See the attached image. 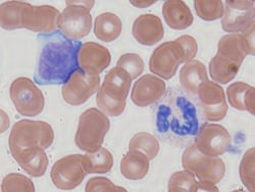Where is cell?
I'll use <instances>...</instances> for the list:
<instances>
[{"label": "cell", "mask_w": 255, "mask_h": 192, "mask_svg": "<svg viewBox=\"0 0 255 192\" xmlns=\"http://www.w3.org/2000/svg\"><path fill=\"white\" fill-rule=\"evenodd\" d=\"M167 187L169 192H197V180L192 172L184 169L171 176Z\"/></svg>", "instance_id": "30"}, {"label": "cell", "mask_w": 255, "mask_h": 192, "mask_svg": "<svg viewBox=\"0 0 255 192\" xmlns=\"http://www.w3.org/2000/svg\"><path fill=\"white\" fill-rule=\"evenodd\" d=\"M132 81L133 79L129 73L116 67L105 75L104 81L100 87L106 95L114 100L126 101L131 89Z\"/></svg>", "instance_id": "18"}, {"label": "cell", "mask_w": 255, "mask_h": 192, "mask_svg": "<svg viewBox=\"0 0 255 192\" xmlns=\"http://www.w3.org/2000/svg\"><path fill=\"white\" fill-rule=\"evenodd\" d=\"M83 165L88 174L108 173L114 166V158L109 149L99 147L83 156Z\"/></svg>", "instance_id": "26"}, {"label": "cell", "mask_w": 255, "mask_h": 192, "mask_svg": "<svg viewBox=\"0 0 255 192\" xmlns=\"http://www.w3.org/2000/svg\"><path fill=\"white\" fill-rule=\"evenodd\" d=\"M96 103L101 112L110 117L121 116L126 109V101H117L106 95L100 87L96 94Z\"/></svg>", "instance_id": "35"}, {"label": "cell", "mask_w": 255, "mask_h": 192, "mask_svg": "<svg viewBox=\"0 0 255 192\" xmlns=\"http://www.w3.org/2000/svg\"><path fill=\"white\" fill-rule=\"evenodd\" d=\"M227 96L232 108L255 115V90L249 84L244 82L231 84L227 88Z\"/></svg>", "instance_id": "22"}, {"label": "cell", "mask_w": 255, "mask_h": 192, "mask_svg": "<svg viewBox=\"0 0 255 192\" xmlns=\"http://www.w3.org/2000/svg\"><path fill=\"white\" fill-rule=\"evenodd\" d=\"M254 169H255V149L251 147L245 152L240 165L239 175L241 182L247 188V190L254 191Z\"/></svg>", "instance_id": "32"}, {"label": "cell", "mask_w": 255, "mask_h": 192, "mask_svg": "<svg viewBox=\"0 0 255 192\" xmlns=\"http://www.w3.org/2000/svg\"><path fill=\"white\" fill-rule=\"evenodd\" d=\"M133 36L138 43L153 46L164 37V28L161 19L151 13H145L136 18L133 25Z\"/></svg>", "instance_id": "17"}, {"label": "cell", "mask_w": 255, "mask_h": 192, "mask_svg": "<svg viewBox=\"0 0 255 192\" xmlns=\"http://www.w3.org/2000/svg\"><path fill=\"white\" fill-rule=\"evenodd\" d=\"M165 92V82L157 76L148 74L136 81L131 98L139 108H146L159 101Z\"/></svg>", "instance_id": "16"}, {"label": "cell", "mask_w": 255, "mask_h": 192, "mask_svg": "<svg viewBox=\"0 0 255 192\" xmlns=\"http://www.w3.org/2000/svg\"><path fill=\"white\" fill-rule=\"evenodd\" d=\"M54 141V131L44 121L20 120L16 122L9 134L8 145L13 159L30 147L49 148Z\"/></svg>", "instance_id": "3"}, {"label": "cell", "mask_w": 255, "mask_h": 192, "mask_svg": "<svg viewBox=\"0 0 255 192\" xmlns=\"http://www.w3.org/2000/svg\"><path fill=\"white\" fill-rule=\"evenodd\" d=\"M201 113L207 121H222L228 112L224 89L209 80L203 82L197 92Z\"/></svg>", "instance_id": "12"}, {"label": "cell", "mask_w": 255, "mask_h": 192, "mask_svg": "<svg viewBox=\"0 0 255 192\" xmlns=\"http://www.w3.org/2000/svg\"><path fill=\"white\" fill-rule=\"evenodd\" d=\"M1 118H2V122H1V132H5L8 127H9V118L8 116L5 114L4 111H1Z\"/></svg>", "instance_id": "41"}, {"label": "cell", "mask_w": 255, "mask_h": 192, "mask_svg": "<svg viewBox=\"0 0 255 192\" xmlns=\"http://www.w3.org/2000/svg\"><path fill=\"white\" fill-rule=\"evenodd\" d=\"M110 50L95 42L83 43L78 52L79 68L86 75L99 76L111 65Z\"/></svg>", "instance_id": "15"}, {"label": "cell", "mask_w": 255, "mask_h": 192, "mask_svg": "<svg viewBox=\"0 0 255 192\" xmlns=\"http://www.w3.org/2000/svg\"><path fill=\"white\" fill-rule=\"evenodd\" d=\"M197 191H206V192H219V188L215 183L208 181H197Z\"/></svg>", "instance_id": "39"}, {"label": "cell", "mask_w": 255, "mask_h": 192, "mask_svg": "<svg viewBox=\"0 0 255 192\" xmlns=\"http://www.w3.org/2000/svg\"><path fill=\"white\" fill-rule=\"evenodd\" d=\"M35 190L32 179L19 173L6 175L1 183V191L3 192H34Z\"/></svg>", "instance_id": "33"}, {"label": "cell", "mask_w": 255, "mask_h": 192, "mask_svg": "<svg viewBox=\"0 0 255 192\" xmlns=\"http://www.w3.org/2000/svg\"><path fill=\"white\" fill-rule=\"evenodd\" d=\"M179 80L185 92L191 95H197L200 85L208 80L204 63L194 59L185 62L180 71Z\"/></svg>", "instance_id": "21"}, {"label": "cell", "mask_w": 255, "mask_h": 192, "mask_svg": "<svg viewBox=\"0 0 255 192\" xmlns=\"http://www.w3.org/2000/svg\"><path fill=\"white\" fill-rule=\"evenodd\" d=\"M254 33H255V23L252 24L246 31L240 34L241 45L246 55L253 56L255 54Z\"/></svg>", "instance_id": "38"}, {"label": "cell", "mask_w": 255, "mask_h": 192, "mask_svg": "<svg viewBox=\"0 0 255 192\" xmlns=\"http://www.w3.org/2000/svg\"><path fill=\"white\" fill-rule=\"evenodd\" d=\"M111 122L103 112L91 108L82 113L79 118L75 135L76 145L83 152H92L101 147Z\"/></svg>", "instance_id": "4"}, {"label": "cell", "mask_w": 255, "mask_h": 192, "mask_svg": "<svg viewBox=\"0 0 255 192\" xmlns=\"http://www.w3.org/2000/svg\"><path fill=\"white\" fill-rule=\"evenodd\" d=\"M255 23L254 1L227 0L224 5L222 29L229 34H241Z\"/></svg>", "instance_id": "10"}, {"label": "cell", "mask_w": 255, "mask_h": 192, "mask_svg": "<svg viewBox=\"0 0 255 192\" xmlns=\"http://www.w3.org/2000/svg\"><path fill=\"white\" fill-rule=\"evenodd\" d=\"M100 88V77L89 76L77 70L62 85L61 95L67 103L78 106L86 102Z\"/></svg>", "instance_id": "11"}, {"label": "cell", "mask_w": 255, "mask_h": 192, "mask_svg": "<svg viewBox=\"0 0 255 192\" xmlns=\"http://www.w3.org/2000/svg\"><path fill=\"white\" fill-rule=\"evenodd\" d=\"M122 33V22L120 17L112 12L99 14L94 22V35L100 41L110 43L117 40Z\"/></svg>", "instance_id": "24"}, {"label": "cell", "mask_w": 255, "mask_h": 192, "mask_svg": "<svg viewBox=\"0 0 255 192\" xmlns=\"http://www.w3.org/2000/svg\"><path fill=\"white\" fill-rule=\"evenodd\" d=\"M29 3L6 1L0 5V27L6 31L23 29V15Z\"/></svg>", "instance_id": "25"}, {"label": "cell", "mask_w": 255, "mask_h": 192, "mask_svg": "<svg viewBox=\"0 0 255 192\" xmlns=\"http://www.w3.org/2000/svg\"><path fill=\"white\" fill-rule=\"evenodd\" d=\"M9 95L15 110L22 116L36 117L44 110V94L30 78H16L10 85Z\"/></svg>", "instance_id": "7"}, {"label": "cell", "mask_w": 255, "mask_h": 192, "mask_svg": "<svg viewBox=\"0 0 255 192\" xmlns=\"http://www.w3.org/2000/svg\"><path fill=\"white\" fill-rule=\"evenodd\" d=\"M60 12L51 5L28 4L23 15V27L29 31L50 35L58 29Z\"/></svg>", "instance_id": "14"}, {"label": "cell", "mask_w": 255, "mask_h": 192, "mask_svg": "<svg viewBox=\"0 0 255 192\" xmlns=\"http://www.w3.org/2000/svg\"><path fill=\"white\" fill-rule=\"evenodd\" d=\"M86 192H126L127 189L116 185L106 177H93L88 180L85 187Z\"/></svg>", "instance_id": "36"}, {"label": "cell", "mask_w": 255, "mask_h": 192, "mask_svg": "<svg viewBox=\"0 0 255 192\" xmlns=\"http://www.w3.org/2000/svg\"><path fill=\"white\" fill-rule=\"evenodd\" d=\"M130 3L138 8H147L155 4L156 1H144V0H140V1H130Z\"/></svg>", "instance_id": "40"}, {"label": "cell", "mask_w": 255, "mask_h": 192, "mask_svg": "<svg viewBox=\"0 0 255 192\" xmlns=\"http://www.w3.org/2000/svg\"><path fill=\"white\" fill-rule=\"evenodd\" d=\"M88 173L83 165L82 155H70L56 161L51 168L50 177L55 187L71 190L78 187Z\"/></svg>", "instance_id": "9"}, {"label": "cell", "mask_w": 255, "mask_h": 192, "mask_svg": "<svg viewBox=\"0 0 255 192\" xmlns=\"http://www.w3.org/2000/svg\"><path fill=\"white\" fill-rule=\"evenodd\" d=\"M175 41L181 49L183 55V63L192 60L196 56L198 52V44L192 36L183 35Z\"/></svg>", "instance_id": "37"}, {"label": "cell", "mask_w": 255, "mask_h": 192, "mask_svg": "<svg viewBox=\"0 0 255 192\" xmlns=\"http://www.w3.org/2000/svg\"><path fill=\"white\" fill-rule=\"evenodd\" d=\"M14 160L32 177L38 178L46 173L48 157L45 154V149L40 146L25 149Z\"/></svg>", "instance_id": "20"}, {"label": "cell", "mask_w": 255, "mask_h": 192, "mask_svg": "<svg viewBox=\"0 0 255 192\" xmlns=\"http://www.w3.org/2000/svg\"><path fill=\"white\" fill-rule=\"evenodd\" d=\"M182 165L185 170L192 172L199 181L219 183L225 176L226 165L219 157L203 155L195 144H190L182 156Z\"/></svg>", "instance_id": "6"}, {"label": "cell", "mask_w": 255, "mask_h": 192, "mask_svg": "<svg viewBox=\"0 0 255 192\" xmlns=\"http://www.w3.org/2000/svg\"><path fill=\"white\" fill-rule=\"evenodd\" d=\"M150 160L139 152L130 151L127 153L120 163L122 175L129 180H141L149 172Z\"/></svg>", "instance_id": "23"}, {"label": "cell", "mask_w": 255, "mask_h": 192, "mask_svg": "<svg viewBox=\"0 0 255 192\" xmlns=\"http://www.w3.org/2000/svg\"><path fill=\"white\" fill-rule=\"evenodd\" d=\"M239 65L228 58L216 54L209 61V74L217 84H228L235 78L240 70Z\"/></svg>", "instance_id": "27"}, {"label": "cell", "mask_w": 255, "mask_h": 192, "mask_svg": "<svg viewBox=\"0 0 255 192\" xmlns=\"http://www.w3.org/2000/svg\"><path fill=\"white\" fill-rule=\"evenodd\" d=\"M194 144L203 155L220 157L231 148L232 137L224 126L215 123H204L197 131Z\"/></svg>", "instance_id": "8"}, {"label": "cell", "mask_w": 255, "mask_h": 192, "mask_svg": "<svg viewBox=\"0 0 255 192\" xmlns=\"http://www.w3.org/2000/svg\"><path fill=\"white\" fill-rule=\"evenodd\" d=\"M129 149L145 155L150 161L155 159L159 153L160 145L158 139L150 133L139 132L130 140Z\"/></svg>", "instance_id": "29"}, {"label": "cell", "mask_w": 255, "mask_h": 192, "mask_svg": "<svg viewBox=\"0 0 255 192\" xmlns=\"http://www.w3.org/2000/svg\"><path fill=\"white\" fill-rule=\"evenodd\" d=\"M183 63V55L176 41H169L159 45L152 53L149 60V69L163 80L172 79L179 66Z\"/></svg>", "instance_id": "13"}, {"label": "cell", "mask_w": 255, "mask_h": 192, "mask_svg": "<svg viewBox=\"0 0 255 192\" xmlns=\"http://www.w3.org/2000/svg\"><path fill=\"white\" fill-rule=\"evenodd\" d=\"M217 54L241 66L246 56L240 40V34H228L223 36L218 43Z\"/></svg>", "instance_id": "28"}, {"label": "cell", "mask_w": 255, "mask_h": 192, "mask_svg": "<svg viewBox=\"0 0 255 192\" xmlns=\"http://www.w3.org/2000/svg\"><path fill=\"white\" fill-rule=\"evenodd\" d=\"M39 48L35 82L39 85L65 84L79 70L78 52L80 41L68 39L61 33L39 37Z\"/></svg>", "instance_id": "2"}, {"label": "cell", "mask_w": 255, "mask_h": 192, "mask_svg": "<svg viewBox=\"0 0 255 192\" xmlns=\"http://www.w3.org/2000/svg\"><path fill=\"white\" fill-rule=\"evenodd\" d=\"M162 14L166 25L177 31H183L192 26L193 14L187 4L181 0H168L162 6Z\"/></svg>", "instance_id": "19"}, {"label": "cell", "mask_w": 255, "mask_h": 192, "mask_svg": "<svg viewBox=\"0 0 255 192\" xmlns=\"http://www.w3.org/2000/svg\"><path fill=\"white\" fill-rule=\"evenodd\" d=\"M117 67L129 73L133 80L139 78L145 69L142 57L137 53H125L117 61Z\"/></svg>", "instance_id": "34"}, {"label": "cell", "mask_w": 255, "mask_h": 192, "mask_svg": "<svg viewBox=\"0 0 255 192\" xmlns=\"http://www.w3.org/2000/svg\"><path fill=\"white\" fill-rule=\"evenodd\" d=\"M155 126L164 141L175 145L190 143L199 129L195 104L184 92L178 89L169 90L156 108Z\"/></svg>", "instance_id": "1"}, {"label": "cell", "mask_w": 255, "mask_h": 192, "mask_svg": "<svg viewBox=\"0 0 255 192\" xmlns=\"http://www.w3.org/2000/svg\"><path fill=\"white\" fill-rule=\"evenodd\" d=\"M194 8L197 15L206 22H214L224 15V3L221 0H212V1L195 0Z\"/></svg>", "instance_id": "31"}, {"label": "cell", "mask_w": 255, "mask_h": 192, "mask_svg": "<svg viewBox=\"0 0 255 192\" xmlns=\"http://www.w3.org/2000/svg\"><path fill=\"white\" fill-rule=\"evenodd\" d=\"M67 5L60 13L58 29L68 39L80 41L89 35L92 29L90 10L94 1H67Z\"/></svg>", "instance_id": "5"}]
</instances>
